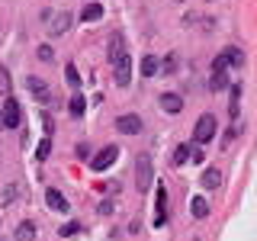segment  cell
I'll list each match as a JSON object with an SVG mask.
<instances>
[{"mask_svg": "<svg viewBox=\"0 0 257 241\" xmlns=\"http://www.w3.org/2000/svg\"><path fill=\"white\" fill-rule=\"evenodd\" d=\"M151 180H155V167H151V155H145V151H139V158H135V187H139V193L151 190Z\"/></svg>", "mask_w": 257, "mask_h": 241, "instance_id": "6da1fadb", "label": "cell"}, {"mask_svg": "<svg viewBox=\"0 0 257 241\" xmlns=\"http://www.w3.org/2000/svg\"><path fill=\"white\" fill-rule=\"evenodd\" d=\"M193 139H196L199 145H206V142L215 139V116H212V112H203V116L196 119V126H193Z\"/></svg>", "mask_w": 257, "mask_h": 241, "instance_id": "7a4b0ae2", "label": "cell"}, {"mask_svg": "<svg viewBox=\"0 0 257 241\" xmlns=\"http://www.w3.org/2000/svg\"><path fill=\"white\" fill-rule=\"evenodd\" d=\"M106 58H109V64H119L122 58H128V45H125L122 32H112V36H109V45H106Z\"/></svg>", "mask_w": 257, "mask_h": 241, "instance_id": "3957f363", "label": "cell"}, {"mask_svg": "<svg viewBox=\"0 0 257 241\" xmlns=\"http://www.w3.org/2000/svg\"><path fill=\"white\" fill-rule=\"evenodd\" d=\"M241 61H244V58H241V52H238V48H222V52L215 55V61H212V71H228V68H238Z\"/></svg>", "mask_w": 257, "mask_h": 241, "instance_id": "277c9868", "label": "cell"}, {"mask_svg": "<svg viewBox=\"0 0 257 241\" xmlns=\"http://www.w3.org/2000/svg\"><path fill=\"white\" fill-rule=\"evenodd\" d=\"M26 87H29V93L36 96V103H52V87H48L42 77L29 74V77H26Z\"/></svg>", "mask_w": 257, "mask_h": 241, "instance_id": "5b68a950", "label": "cell"}, {"mask_svg": "<svg viewBox=\"0 0 257 241\" xmlns=\"http://www.w3.org/2000/svg\"><path fill=\"white\" fill-rule=\"evenodd\" d=\"M0 123H4V129H16V126H20V103H16L13 96H7V100H4Z\"/></svg>", "mask_w": 257, "mask_h": 241, "instance_id": "8992f818", "label": "cell"}, {"mask_svg": "<svg viewBox=\"0 0 257 241\" xmlns=\"http://www.w3.org/2000/svg\"><path fill=\"white\" fill-rule=\"evenodd\" d=\"M116 158H119V148H116V145H106V148L90 161V167H93V171H106V167L116 164Z\"/></svg>", "mask_w": 257, "mask_h": 241, "instance_id": "52a82bcc", "label": "cell"}, {"mask_svg": "<svg viewBox=\"0 0 257 241\" xmlns=\"http://www.w3.org/2000/svg\"><path fill=\"white\" fill-rule=\"evenodd\" d=\"M116 129L122 135H139L142 132V119L135 116V112H122V116H116Z\"/></svg>", "mask_w": 257, "mask_h": 241, "instance_id": "ba28073f", "label": "cell"}, {"mask_svg": "<svg viewBox=\"0 0 257 241\" xmlns=\"http://www.w3.org/2000/svg\"><path fill=\"white\" fill-rule=\"evenodd\" d=\"M45 203H48V209H55V212H68V199H64V193L61 190H52V187H48L45 190Z\"/></svg>", "mask_w": 257, "mask_h": 241, "instance_id": "9c48e42d", "label": "cell"}, {"mask_svg": "<svg viewBox=\"0 0 257 241\" xmlns=\"http://www.w3.org/2000/svg\"><path fill=\"white\" fill-rule=\"evenodd\" d=\"M116 68V87H128V80H132V61L122 58L119 64H112Z\"/></svg>", "mask_w": 257, "mask_h": 241, "instance_id": "30bf717a", "label": "cell"}, {"mask_svg": "<svg viewBox=\"0 0 257 241\" xmlns=\"http://www.w3.org/2000/svg\"><path fill=\"white\" fill-rule=\"evenodd\" d=\"M71 23H74V16H71V13H58L48 29H52V36H64V32L71 29Z\"/></svg>", "mask_w": 257, "mask_h": 241, "instance_id": "8fae6325", "label": "cell"}, {"mask_svg": "<svg viewBox=\"0 0 257 241\" xmlns=\"http://www.w3.org/2000/svg\"><path fill=\"white\" fill-rule=\"evenodd\" d=\"M16 241H36V222L23 219L20 225H16Z\"/></svg>", "mask_w": 257, "mask_h": 241, "instance_id": "7c38bea8", "label": "cell"}, {"mask_svg": "<svg viewBox=\"0 0 257 241\" xmlns=\"http://www.w3.org/2000/svg\"><path fill=\"white\" fill-rule=\"evenodd\" d=\"M161 109H164V112H180L183 109V100L177 93H161Z\"/></svg>", "mask_w": 257, "mask_h": 241, "instance_id": "4fadbf2b", "label": "cell"}, {"mask_svg": "<svg viewBox=\"0 0 257 241\" xmlns=\"http://www.w3.org/2000/svg\"><path fill=\"white\" fill-rule=\"evenodd\" d=\"M219 183H222L219 167H206V171H203V187H206V190H215Z\"/></svg>", "mask_w": 257, "mask_h": 241, "instance_id": "5bb4252c", "label": "cell"}, {"mask_svg": "<svg viewBox=\"0 0 257 241\" xmlns=\"http://www.w3.org/2000/svg\"><path fill=\"white\" fill-rule=\"evenodd\" d=\"M103 16V4H87L84 10H80V20L84 23H93V20H100Z\"/></svg>", "mask_w": 257, "mask_h": 241, "instance_id": "9a60e30c", "label": "cell"}, {"mask_svg": "<svg viewBox=\"0 0 257 241\" xmlns=\"http://www.w3.org/2000/svg\"><path fill=\"white\" fill-rule=\"evenodd\" d=\"M228 87V71H212L209 77V90H225Z\"/></svg>", "mask_w": 257, "mask_h": 241, "instance_id": "2e32d148", "label": "cell"}, {"mask_svg": "<svg viewBox=\"0 0 257 241\" xmlns=\"http://www.w3.org/2000/svg\"><path fill=\"white\" fill-rule=\"evenodd\" d=\"M190 158H193V145H177V148H174V164H177V167L187 164Z\"/></svg>", "mask_w": 257, "mask_h": 241, "instance_id": "e0dca14e", "label": "cell"}, {"mask_svg": "<svg viewBox=\"0 0 257 241\" xmlns=\"http://www.w3.org/2000/svg\"><path fill=\"white\" fill-rule=\"evenodd\" d=\"M142 74H145V77H155V74H161V61L155 58V55H148V58L142 61Z\"/></svg>", "mask_w": 257, "mask_h": 241, "instance_id": "ac0fdd59", "label": "cell"}, {"mask_svg": "<svg viewBox=\"0 0 257 241\" xmlns=\"http://www.w3.org/2000/svg\"><path fill=\"white\" fill-rule=\"evenodd\" d=\"M190 206H193V219H206V215H209V203L203 196H193Z\"/></svg>", "mask_w": 257, "mask_h": 241, "instance_id": "d6986e66", "label": "cell"}, {"mask_svg": "<svg viewBox=\"0 0 257 241\" xmlns=\"http://www.w3.org/2000/svg\"><path fill=\"white\" fill-rule=\"evenodd\" d=\"M68 109H71V116H84V109H87V100H84L80 93H74V96L68 100Z\"/></svg>", "mask_w": 257, "mask_h": 241, "instance_id": "ffe728a7", "label": "cell"}, {"mask_svg": "<svg viewBox=\"0 0 257 241\" xmlns=\"http://www.w3.org/2000/svg\"><path fill=\"white\" fill-rule=\"evenodd\" d=\"M164 199H167V190L158 183V215H155V225H164Z\"/></svg>", "mask_w": 257, "mask_h": 241, "instance_id": "44dd1931", "label": "cell"}, {"mask_svg": "<svg viewBox=\"0 0 257 241\" xmlns=\"http://www.w3.org/2000/svg\"><path fill=\"white\" fill-rule=\"evenodd\" d=\"M16 196H20V187H16V183H7V190L0 193V206H10Z\"/></svg>", "mask_w": 257, "mask_h": 241, "instance_id": "7402d4cb", "label": "cell"}, {"mask_svg": "<svg viewBox=\"0 0 257 241\" xmlns=\"http://www.w3.org/2000/svg\"><path fill=\"white\" fill-rule=\"evenodd\" d=\"M64 80H68L71 87H77V84H80V74H77V64H68V68H64Z\"/></svg>", "mask_w": 257, "mask_h": 241, "instance_id": "603a6c76", "label": "cell"}, {"mask_svg": "<svg viewBox=\"0 0 257 241\" xmlns=\"http://www.w3.org/2000/svg\"><path fill=\"white\" fill-rule=\"evenodd\" d=\"M48 151H52V139H42V142L36 145V158H39V161H45Z\"/></svg>", "mask_w": 257, "mask_h": 241, "instance_id": "cb8c5ba5", "label": "cell"}, {"mask_svg": "<svg viewBox=\"0 0 257 241\" xmlns=\"http://www.w3.org/2000/svg\"><path fill=\"white\" fill-rule=\"evenodd\" d=\"M77 231H80V225H77V222H68V225H61V228H58V235H61V238H74Z\"/></svg>", "mask_w": 257, "mask_h": 241, "instance_id": "d4e9b609", "label": "cell"}, {"mask_svg": "<svg viewBox=\"0 0 257 241\" xmlns=\"http://www.w3.org/2000/svg\"><path fill=\"white\" fill-rule=\"evenodd\" d=\"M161 71H164V74H174V71H177V55H174V52L164 58V64H161Z\"/></svg>", "mask_w": 257, "mask_h": 241, "instance_id": "484cf974", "label": "cell"}, {"mask_svg": "<svg viewBox=\"0 0 257 241\" xmlns=\"http://www.w3.org/2000/svg\"><path fill=\"white\" fill-rule=\"evenodd\" d=\"M36 52H39V61H52V58H55V52H52V45H39V48H36Z\"/></svg>", "mask_w": 257, "mask_h": 241, "instance_id": "4316f807", "label": "cell"}, {"mask_svg": "<svg viewBox=\"0 0 257 241\" xmlns=\"http://www.w3.org/2000/svg\"><path fill=\"white\" fill-rule=\"evenodd\" d=\"M112 212V203H109V199H106V203H100V215H109Z\"/></svg>", "mask_w": 257, "mask_h": 241, "instance_id": "83f0119b", "label": "cell"}, {"mask_svg": "<svg viewBox=\"0 0 257 241\" xmlns=\"http://www.w3.org/2000/svg\"><path fill=\"white\" fill-rule=\"evenodd\" d=\"M0 129H4V123H0Z\"/></svg>", "mask_w": 257, "mask_h": 241, "instance_id": "f1b7e54d", "label": "cell"}]
</instances>
